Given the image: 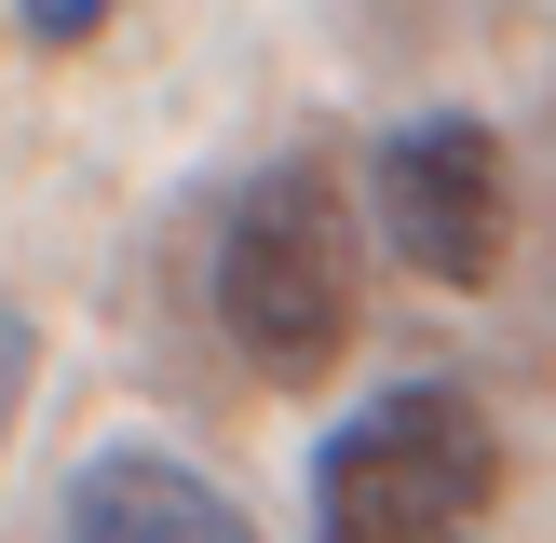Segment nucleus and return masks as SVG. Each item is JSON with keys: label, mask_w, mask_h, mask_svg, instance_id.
I'll use <instances>...</instances> for the list:
<instances>
[{"label": "nucleus", "mask_w": 556, "mask_h": 543, "mask_svg": "<svg viewBox=\"0 0 556 543\" xmlns=\"http://www.w3.org/2000/svg\"><path fill=\"white\" fill-rule=\"evenodd\" d=\"M217 326L258 380H326L367 326V272H353V204L326 163H271L244 204L217 217Z\"/></svg>", "instance_id": "1"}, {"label": "nucleus", "mask_w": 556, "mask_h": 543, "mask_svg": "<svg viewBox=\"0 0 556 543\" xmlns=\"http://www.w3.org/2000/svg\"><path fill=\"white\" fill-rule=\"evenodd\" d=\"M503 530V434L448 380H394L313 462V543H489Z\"/></svg>", "instance_id": "2"}, {"label": "nucleus", "mask_w": 556, "mask_h": 543, "mask_svg": "<svg viewBox=\"0 0 556 543\" xmlns=\"http://www.w3.org/2000/svg\"><path fill=\"white\" fill-rule=\"evenodd\" d=\"M380 231L421 286H489L516 231V177H503V136L476 109H434V123L380 136Z\"/></svg>", "instance_id": "3"}, {"label": "nucleus", "mask_w": 556, "mask_h": 543, "mask_svg": "<svg viewBox=\"0 0 556 543\" xmlns=\"http://www.w3.org/2000/svg\"><path fill=\"white\" fill-rule=\"evenodd\" d=\"M68 543H258V516L177 449H96L68 476Z\"/></svg>", "instance_id": "4"}, {"label": "nucleus", "mask_w": 556, "mask_h": 543, "mask_svg": "<svg viewBox=\"0 0 556 543\" xmlns=\"http://www.w3.org/2000/svg\"><path fill=\"white\" fill-rule=\"evenodd\" d=\"M109 14H123V0H14V27H27L41 54H81V41H96Z\"/></svg>", "instance_id": "5"}, {"label": "nucleus", "mask_w": 556, "mask_h": 543, "mask_svg": "<svg viewBox=\"0 0 556 543\" xmlns=\"http://www.w3.org/2000/svg\"><path fill=\"white\" fill-rule=\"evenodd\" d=\"M27 367H41V340H27V313H0V434H14V407H27Z\"/></svg>", "instance_id": "6"}]
</instances>
